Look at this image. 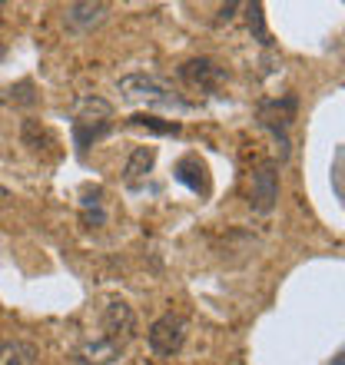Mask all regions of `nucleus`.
I'll return each instance as SVG.
<instances>
[{"label":"nucleus","mask_w":345,"mask_h":365,"mask_svg":"<svg viewBox=\"0 0 345 365\" xmlns=\"http://www.w3.org/2000/svg\"><path fill=\"white\" fill-rule=\"evenodd\" d=\"M299 100L296 96H279V100H262L259 103V126L269 130L279 143V163H286L292 156V140H289V126L296 120Z\"/></svg>","instance_id":"f257e3e1"},{"label":"nucleus","mask_w":345,"mask_h":365,"mask_svg":"<svg viewBox=\"0 0 345 365\" xmlns=\"http://www.w3.org/2000/svg\"><path fill=\"white\" fill-rule=\"evenodd\" d=\"M120 93L130 103H146V106H182V100L166 87L163 80L150 77V73H126L120 77Z\"/></svg>","instance_id":"f03ea898"},{"label":"nucleus","mask_w":345,"mask_h":365,"mask_svg":"<svg viewBox=\"0 0 345 365\" xmlns=\"http://www.w3.org/2000/svg\"><path fill=\"white\" fill-rule=\"evenodd\" d=\"M186 329H190V322H186L180 312H166V316H160L153 326H150L146 342H150V349H153L156 356L172 359L182 349V342H186Z\"/></svg>","instance_id":"7ed1b4c3"},{"label":"nucleus","mask_w":345,"mask_h":365,"mask_svg":"<svg viewBox=\"0 0 345 365\" xmlns=\"http://www.w3.org/2000/svg\"><path fill=\"white\" fill-rule=\"evenodd\" d=\"M180 80L186 83V87H192V90L216 93V90L230 80V70L220 67V63L210 60V57H192V60H186V63L180 67Z\"/></svg>","instance_id":"20e7f679"},{"label":"nucleus","mask_w":345,"mask_h":365,"mask_svg":"<svg viewBox=\"0 0 345 365\" xmlns=\"http://www.w3.org/2000/svg\"><path fill=\"white\" fill-rule=\"evenodd\" d=\"M249 202L259 216H269V212L276 210V202H279V163L276 160H266V163H259L252 170Z\"/></svg>","instance_id":"39448f33"},{"label":"nucleus","mask_w":345,"mask_h":365,"mask_svg":"<svg viewBox=\"0 0 345 365\" xmlns=\"http://www.w3.org/2000/svg\"><path fill=\"white\" fill-rule=\"evenodd\" d=\"M103 329H106V336L116 339V342H123L126 346V339L136 332V312L130 302H123V299H110L103 309Z\"/></svg>","instance_id":"423d86ee"},{"label":"nucleus","mask_w":345,"mask_h":365,"mask_svg":"<svg viewBox=\"0 0 345 365\" xmlns=\"http://www.w3.org/2000/svg\"><path fill=\"white\" fill-rule=\"evenodd\" d=\"M120 356H123V342H116L110 336L90 339V342L77 346V352H73L77 365H113Z\"/></svg>","instance_id":"0eeeda50"},{"label":"nucleus","mask_w":345,"mask_h":365,"mask_svg":"<svg viewBox=\"0 0 345 365\" xmlns=\"http://www.w3.org/2000/svg\"><path fill=\"white\" fill-rule=\"evenodd\" d=\"M110 14V4H70L63 10V24L73 34H90L93 27H100Z\"/></svg>","instance_id":"6e6552de"},{"label":"nucleus","mask_w":345,"mask_h":365,"mask_svg":"<svg viewBox=\"0 0 345 365\" xmlns=\"http://www.w3.org/2000/svg\"><path fill=\"white\" fill-rule=\"evenodd\" d=\"M110 116H113V103L103 100V96L86 93V96H80L77 103H73V123L103 126V123H110Z\"/></svg>","instance_id":"1a4fd4ad"},{"label":"nucleus","mask_w":345,"mask_h":365,"mask_svg":"<svg viewBox=\"0 0 345 365\" xmlns=\"http://www.w3.org/2000/svg\"><path fill=\"white\" fill-rule=\"evenodd\" d=\"M172 176H176L190 192H200V196L210 192V176H206V166H202L200 156H186V160H180L176 170H172Z\"/></svg>","instance_id":"9d476101"},{"label":"nucleus","mask_w":345,"mask_h":365,"mask_svg":"<svg viewBox=\"0 0 345 365\" xmlns=\"http://www.w3.org/2000/svg\"><path fill=\"white\" fill-rule=\"evenodd\" d=\"M153 163H156L153 146H136L133 153H130V160H126V170H123L126 186H140L146 176L153 173Z\"/></svg>","instance_id":"9b49d317"},{"label":"nucleus","mask_w":345,"mask_h":365,"mask_svg":"<svg viewBox=\"0 0 345 365\" xmlns=\"http://www.w3.org/2000/svg\"><path fill=\"white\" fill-rule=\"evenodd\" d=\"M0 365H37V346L20 342V339L0 342Z\"/></svg>","instance_id":"f8f14e48"},{"label":"nucleus","mask_w":345,"mask_h":365,"mask_svg":"<svg viewBox=\"0 0 345 365\" xmlns=\"http://www.w3.org/2000/svg\"><path fill=\"white\" fill-rule=\"evenodd\" d=\"M126 123L136 126V130H146V133H153V136H180V123L160 120V116H153V113H133Z\"/></svg>","instance_id":"ddd939ff"},{"label":"nucleus","mask_w":345,"mask_h":365,"mask_svg":"<svg viewBox=\"0 0 345 365\" xmlns=\"http://www.w3.org/2000/svg\"><path fill=\"white\" fill-rule=\"evenodd\" d=\"M80 220H83V226H103V222H106V212H103V190L86 192L83 200H80Z\"/></svg>","instance_id":"4468645a"},{"label":"nucleus","mask_w":345,"mask_h":365,"mask_svg":"<svg viewBox=\"0 0 345 365\" xmlns=\"http://www.w3.org/2000/svg\"><path fill=\"white\" fill-rule=\"evenodd\" d=\"M110 133V123L103 126H83V123H73V143H77V153H86L90 146L100 140V136Z\"/></svg>","instance_id":"2eb2a0df"},{"label":"nucleus","mask_w":345,"mask_h":365,"mask_svg":"<svg viewBox=\"0 0 345 365\" xmlns=\"http://www.w3.org/2000/svg\"><path fill=\"white\" fill-rule=\"evenodd\" d=\"M246 20H249V30L256 34L259 43H262V47H269V43H272V37H269V30H266V14H262V4H246Z\"/></svg>","instance_id":"dca6fc26"},{"label":"nucleus","mask_w":345,"mask_h":365,"mask_svg":"<svg viewBox=\"0 0 345 365\" xmlns=\"http://www.w3.org/2000/svg\"><path fill=\"white\" fill-rule=\"evenodd\" d=\"M7 100H10V103L34 106V103H37V93H34V83H30V80H24V83H17V87H10V90H7Z\"/></svg>","instance_id":"f3484780"},{"label":"nucleus","mask_w":345,"mask_h":365,"mask_svg":"<svg viewBox=\"0 0 345 365\" xmlns=\"http://www.w3.org/2000/svg\"><path fill=\"white\" fill-rule=\"evenodd\" d=\"M236 10H242V4H226V7H220L216 20H220V24H230V20L236 17Z\"/></svg>","instance_id":"a211bd4d"},{"label":"nucleus","mask_w":345,"mask_h":365,"mask_svg":"<svg viewBox=\"0 0 345 365\" xmlns=\"http://www.w3.org/2000/svg\"><path fill=\"white\" fill-rule=\"evenodd\" d=\"M332 365H345V352H342V356H336V359H332Z\"/></svg>","instance_id":"6ab92c4d"},{"label":"nucleus","mask_w":345,"mask_h":365,"mask_svg":"<svg viewBox=\"0 0 345 365\" xmlns=\"http://www.w3.org/2000/svg\"><path fill=\"white\" fill-rule=\"evenodd\" d=\"M4 57H7V47H0V60H4Z\"/></svg>","instance_id":"aec40b11"}]
</instances>
